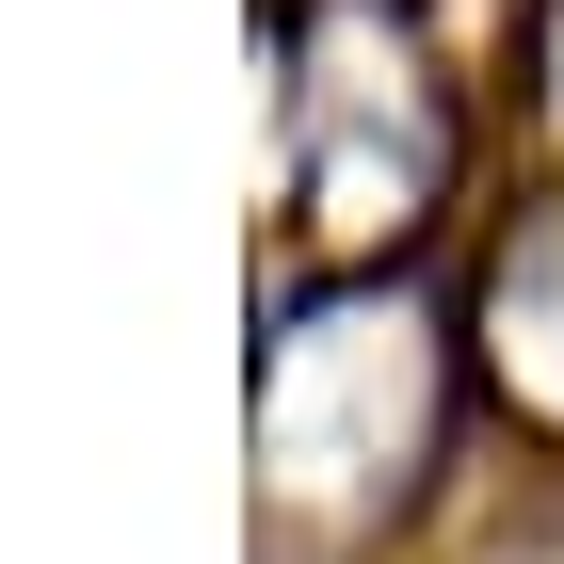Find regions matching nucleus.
<instances>
[{
    "instance_id": "obj_1",
    "label": "nucleus",
    "mask_w": 564,
    "mask_h": 564,
    "mask_svg": "<svg viewBox=\"0 0 564 564\" xmlns=\"http://www.w3.org/2000/svg\"><path fill=\"white\" fill-rule=\"evenodd\" d=\"M259 484L291 517H388L452 435V339L403 274H323L259 323Z\"/></svg>"
},
{
    "instance_id": "obj_2",
    "label": "nucleus",
    "mask_w": 564,
    "mask_h": 564,
    "mask_svg": "<svg viewBox=\"0 0 564 564\" xmlns=\"http://www.w3.org/2000/svg\"><path fill=\"white\" fill-rule=\"evenodd\" d=\"M291 177L323 226H420V194L452 177V113H435L420 48L388 33V0L291 17Z\"/></svg>"
},
{
    "instance_id": "obj_3",
    "label": "nucleus",
    "mask_w": 564,
    "mask_h": 564,
    "mask_svg": "<svg viewBox=\"0 0 564 564\" xmlns=\"http://www.w3.org/2000/svg\"><path fill=\"white\" fill-rule=\"evenodd\" d=\"M484 371H500V403L564 452V194H532V210L500 226V259H484Z\"/></svg>"
},
{
    "instance_id": "obj_4",
    "label": "nucleus",
    "mask_w": 564,
    "mask_h": 564,
    "mask_svg": "<svg viewBox=\"0 0 564 564\" xmlns=\"http://www.w3.org/2000/svg\"><path fill=\"white\" fill-rule=\"evenodd\" d=\"M484 564H564V500H549V517H532V532H500V549H484Z\"/></svg>"
}]
</instances>
